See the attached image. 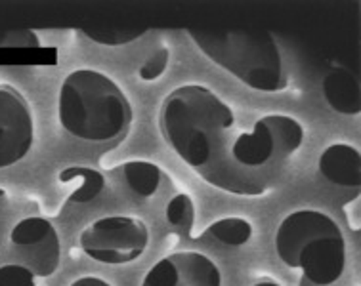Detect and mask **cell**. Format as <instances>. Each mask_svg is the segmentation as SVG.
I'll use <instances>...</instances> for the list:
<instances>
[{
    "instance_id": "obj_1",
    "label": "cell",
    "mask_w": 361,
    "mask_h": 286,
    "mask_svg": "<svg viewBox=\"0 0 361 286\" xmlns=\"http://www.w3.org/2000/svg\"><path fill=\"white\" fill-rule=\"evenodd\" d=\"M306 130L289 115L258 117L249 130H231L222 156L203 178L212 187L237 197H262L281 180Z\"/></svg>"
},
{
    "instance_id": "obj_2",
    "label": "cell",
    "mask_w": 361,
    "mask_h": 286,
    "mask_svg": "<svg viewBox=\"0 0 361 286\" xmlns=\"http://www.w3.org/2000/svg\"><path fill=\"white\" fill-rule=\"evenodd\" d=\"M235 124L233 107L203 85L178 86L159 109L163 139L201 178L218 164Z\"/></svg>"
},
{
    "instance_id": "obj_3",
    "label": "cell",
    "mask_w": 361,
    "mask_h": 286,
    "mask_svg": "<svg viewBox=\"0 0 361 286\" xmlns=\"http://www.w3.org/2000/svg\"><path fill=\"white\" fill-rule=\"evenodd\" d=\"M58 118L75 139L111 149L128 136L134 109L126 92L109 75L75 69L59 86Z\"/></svg>"
},
{
    "instance_id": "obj_4",
    "label": "cell",
    "mask_w": 361,
    "mask_h": 286,
    "mask_svg": "<svg viewBox=\"0 0 361 286\" xmlns=\"http://www.w3.org/2000/svg\"><path fill=\"white\" fill-rule=\"evenodd\" d=\"M185 33L214 66L264 94L283 92L289 73L268 29L252 25H191Z\"/></svg>"
},
{
    "instance_id": "obj_5",
    "label": "cell",
    "mask_w": 361,
    "mask_h": 286,
    "mask_svg": "<svg viewBox=\"0 0 361 286\" xmlns=\"http://www.w3.org/2000/svg\"><path fill=\"white\" fill-rule=\"evenodd\" d=\"M276 252L290 269H300L315 286H333L346 269V239L341 225L322 210L290 212L276 231Z\"/></svg>"
},
{
    "instance_id": "obj_6",
    "label": "cell",
    "mask_w": 361,
    "mask_h": 286,
    "mask_svg": "<svg viewBox=\"0 0 361 286\" xmlns=\"http://www.w3.org/2000/svg\"><path fill=\"white\" fill-rule=\"evenodd\" d=\"M80 250L105 266H126L144 256L149 247V228L134 216H104L79 235Z\"/></svg>"
},
{
    "instance_id": "obj_7",
    "label": "cell",
    "mask_w": 361,
    "mask_h": 286,
    "mask_svg": "<svg viewBox=\"0 0 361 286\" xmlns=\"http://www.w3.org/2000/svg\"><path fill=\"white\" fill-rule=\"evenodd\" d=\"M10 244L18 263L29 267L35 277H50L58 271L61 241L54 223L42 216H27L10 231Z\"/></svg>"
},
{
    "instance_id": "obj_8",
    "label": "cell",
    "mask_w": 361,
    "mask_h": 286,
    "mask_svg": "<svg viewBox=\"0 0 361 286\" xmlns=\"http://www.w3.org/2000/svg\"><path fill=\"white\" fill-rule=\"evenodd\" d=\"M35 145L31 105L18 88L0 82V170L21 163Z\"/></svg>"
},
{
    "instance_id": "obj_9",
    "label": "cell",
    "mask_w": 361,
    "mask_h": 286,
    "mask_svg": "<svg viewBox=\"0 0 361 286\" xmlns=\"http://www.w3.org/2000/svg\"><path fill=\"white\" fill-rule=\"evenodd\" d=\"M140 286H222V273L209 256L185 250L155 261Z\"/></svg>"
},
{
    "instance_id": "obj_10",
    "label": "cell",
    "mask_w": 361,
    "mask_h": 286,
    "mask_svg": "<svg viewBox=\"0 0 361 286\" xmlns=\"http://www.w3.org/2000/svg\"><path fill=\"white\" fill-rule=\"evenodd\" d=\"M317 170L331 185L344 189H360L361 153L350 143H331L319 155Z\"/></svg>"
},
{
    "instance_id": "obj_11",
    "label": "cell",
    "mask_w": 361,
    "mask_h": 286,
    "mask_svg": "<svg viewBox=\"0 0 361 286\" xmlns=\"http://www.w3.org/2000/svg\"><path fill=\"white\" fill-rule=\"evenodd\" d=\"M323 98L329 107L346 117L361 113L360 80L348 67H333L323 78Z\"/></svg>"
},
{
    "instance_id": "obj_12",
    "label": "cell",
    "mask_w": 361,
    "mask_h": 286,
    "mask_svg": "<svg viewBox=\"0 0 361 286\" xmlns=\"http://www.w3.org/2000/svg\"><path fill=\"white\" fill-rule=\"evenodd\" d=\"M113 176L125 183L134 195L149 199L159 191L163 172L155 163L149 161H128L113 168Z\"/></svg>"
},
{
    "instance_id": "obj_13",
    "label": "cell",
    "mask_w": 361,
    "mask_h": 286,
    "mask_svg": "<svg viewBox=\"0 0 361 286\" xmlns=\"http://www.w3.org/2000/svg\"><path fill=\"white\" fill-rule=\"evenodd\" d=\"M58 182L61 185H73L69 202H90L98 199L105 189L104 174L88 166H67L59 170Z\"/></svg>"
},
{
    "instance_id": "obj_14",
    "label": "cell",
    "mask_w": 361,
    "mask_h": 286,
    "mask_svg": "<svg viewBox=\"0 0 361 286\" xmlns=\"http://www.w3.org/2000/svg\"><path fill=\"white\" fill-rule=\"evenodd\" d=\"M86 39H90L96 44L102 46H125L134 40L142 39L149 27L140 23H121V21H99V23H88L80 27Z\"/></svg>"
},
{
    "instance_id": "obj_15",
    "label": "cell",
    "mask_w": 361,
    "mask_h": 286,
    "mask_svg": "<svg viewBox=\"0 0 361 286\" xmlns=\"http://www.w3.org/2000/svg\"><path fill=\"white\" fill-rule=\"evenodd\" d=\"M252 223L241 216H226L220 220L212 221L207 228V235L210 239L224 244V247H243L252 239Z\"/></svg>"
},
{
    "instance_id": "obj_16",
    "label": "cell",
    "mask_w": 361,
    "mask_h": 286,
    "mask_svg": "<svg viewBox=\"0 0 361 286\" xmlns=\"http://www.w3.org/2000/svg\"><path fill=\"white\" fill-rule=\"evenodd\" d=\"M164 220L174 229L176 233H190L195 223V204L188 193H176L172 197L166 210H164Z\"/></svg>"
},
{
    "instance_id": "obj_17",
    "label": "cell",
    "mask_w": 361,
    "mask_h": 286,
    "mask_svg": "<svg viewBox=\"0 0 361 286\" xmlns=\"http://www.w3.org/2000/svg\"><path fill=\"white\" fill-rule=\"evenodd\" d=\"M169 63H171V50H169V48H159V50H155V52L140 66V80H144V82L159 80V78L164 75V71H166Z\"/></svg>"
},
{
    "instance_id": "obj_18",
    "label": "cell",
    "mask_w": 361,
    "mask_h": 286,
    "mask_svg": "<svg viewBox=\"0 0 361 286\" xmlns=\"http://www.w3.org/2000/svg\"><path fill=\"white\" fill-rule=\"evenodd\" d=\"M0 286H39L37 277L29 267L21 263H2L0 266Z\"/></svg>"
},
{
    "instance_id": "obj_19",
    "label": "cell",
    "mask_w": 361,
    "mask_h": 286,
    "mask_svg": "<svg viewBox=\"0 0 361 286\" xmlns=\"http://www.w3.org/2000/svg\"><path fill=\"white\" fill-rule=\"evenodd\" d=\"M40 40L31 29H0V48H39Z\"/></svg>"
},
{
    "instance_id": "obj_20",
    "label": "cell",
    "mask_w": 361,
    "mask_h": 286,
    "mask_svg": "<svg viewBox=\"0 0 361 286\" xmlns=\"http://www.w3.org/2000/svg\"><path fill=\"white\" fill-rule=\"evenodd\" d=\"M69 286H111L107 280H104L102 277H96V275H85V277H79L75 279Z\"/></svg>"
},
{
    "instance_id": "obj_21",
    "label": "cell",
    "mask_w": 361,
    "mask_h": 286,
    "mask_svg": "<svg viewBox=\"0 0 361 286\" xmlns=\"http://www.w3.org/2000/svg\"><path fill=\"white\" fill-rule=\"evenodd\" d=\"M252 286H281V285H277V282H274V280H260V282H257V285H252Z\"/></svg>"
}]
</instances>
